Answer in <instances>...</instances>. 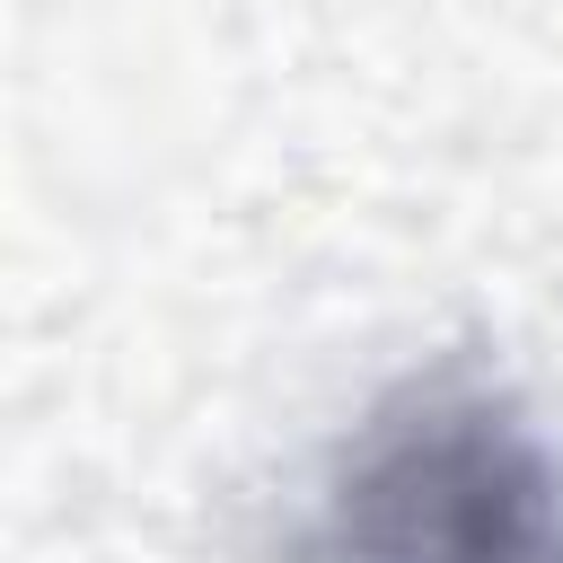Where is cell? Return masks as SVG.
Returning <instances> with one entry per match:
<instances>
[{"label":"cell","instance_id":"6da1fadb","mask_svg":"<svg viewBox=\"0 0 563 563\" xmlns=\"http://www.w3.org/2000/svg\"><path fill=\"white\" fill-rule=\"evenodd\" d=\"M273 563H563V449L475 352H431L325 449Z\"/></svg>","mask_w":563,"mask_h":563}]
</instances>
